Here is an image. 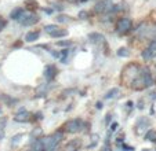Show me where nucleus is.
<instances>
[{"instance_id":"obj_15","label":"nucleus","mask_w":156,"mask_h":151,"mask_svg":"<svg viewBox=\"0 0 156 151\" xmlns=\"http://www.w3.org/2000/svg\"><path fill=\"white\" fill-rule=\"evenodd\" d=\"M145 140L156 143V131H155V129H149V131L145 133Z\"/></svg>"},{"instance_id":"obj_25","label":"nucleus","mask_w":156,"mask_h":151,"mask_svg":"<svg viewBox=\"0 0 156 151\" xmlns=\"http://www.w3.org/2000/svg\"><path fill=\"white\" fill-rule=\"evenodd\" d=\"M116 128H118V124H113V125H111V129H109V133H111V132H115L116 131Z\"/></svg>"},{"instance_id":"obj_12","label":"nucleus","mask_w":156,"mask_h":151,"mask_svg":"<svg viewBox=\"0 0 156 151\" xmlns=\"http://www.w3.org/2000/svg\"><path fill=\"white\" fill-rule=\"evenodd\" d=\"M29 151H44V146L40 139H36L35 142L30 143V150Z\"/></svg>"},{"instance_id":"obj_2","label":"nucleus","mask_w":156,"mask_h":151,"mask_svg":"<svg viewBox=\"0 0 156 151\" xmlns=\"http://www.w3.org/2000/svg\"><path fill=\"white\" fill-rule=\"evenodd\" d=\"M86 125L87 124H84L83 119L73 118V119H69V121H66L64 124V131L68 132V133H77V132L83 131V128H84Z\"/></svg>"},{"instance_id":"obj_23","label":"nucleus","mask_w":156,"mask_h":151,"mask_svg":"<svg viewBox=\"0 0 156 151\" xmlns=\"http://www.w3.org/2000/svg\"><path fill=\"white\" fill-rule=\"evenodd\" d=\"M57 44H58V45H62V47H65V45L68 47V45H71L72 44V41H58Z\"/></svg>"},{"instance_id":"obj_5","label":"nucleus","mask_w":156,"mask_h":151,"mask_svg":"<svg viewBox=\"0 0 156 151\" xmlns=\"http://www.w3.org/2000/svg\"><path fill=\"white\" fill-rule=\"evenodd\" d=\"M80 148H82V140L73 139V140H69V142L64 146L62 150L64 151H79Z\"/></svg>"},{"instance_id":"obj_11","label":"nucleus","mask_w":156,"mask_h":151,"mask_svg":"<svg viewBox=\"0 0 156 151\" xmlns=\"http://www.w3.org/2000/svg\"><path fill=\"white\" fill-rule=\"evenodd\" d=\"M24 14H25L24 8H15V10H12V11L10 12V18L14 19V21H20L21 18L24 17Z\"/></svg>"},{"instance_id":"obj_16","label":"nucleus","mask_w":156,"mask_h":151,"mask_svg":"<svg viewBox=\"0 0 156 151\" xmlns=\"http://www.w3.org/2000/svg\"><path fill=\"white\" fill-rule=\"evenodd\" d=\"M119 92H120V91H119V88H113V89H111V91H108V92H106V95H105V99L116 98Z\"/></svg>"},{"instance_id":"obj_14","label":"nucleus","mask_w":156,"mask_h":151,"mask_svg":"<svg viewBox=\"0 0 156 151\" xmlns=\"http://www.w3.org/2000/svg\"><path fill=\"white\" fill-rule=\"evenodd\" d=\"M50 36H51L53 39H61V37H65V36H68V30H65V29H57L55 32H53Z\"/></svg>"},{"instance_id":"obj_17","label":"nucleus","mask_w":156,"mask_h":151,"mask_svg":"<svg viewBox=\"0 0 156 151\" xmlns=\"http://www.w3.org/2000/svg\"><path fill=\"white\" fill-rule=\"evenodd\" d=\"M68 56H69V49H64V51H61V55H59V61L62 62V63H66V61H68Z\"/></svg>"},{"instance_id":"obj_26","label":"nucleus","mask_w":156,"mask_h":151,"mask_svg":"<svg viewBox=\"0 0 156 151\" xmlns=\"http://www.w3.org/2000/svg\"><path fill=\"white\" fill-rule=\"evenodd\" d=\"M109 119H111V114H108V116H106V119H105V122H106V124H108V122H109Z\"/></svg>"},{"instance_id":"obj_6","label":"nucleus","mask_w":156,"mask_h":151,"mask_svg":"<svg viewBox=\"0 0 156 151\" xmlns=\"http://www.w3.org/2000/svg\"><path fill=\"white\" fill-rule=\"evenodd\" d=\"M57 73H58V70H57V67L54 65H47V66L44 67V77H46L47 81H53L55 79Z\"/></svg>"},{"instance_id":"obj_22","label":"nucleus","mask_w":156,"mask_h":151,"mask_svg":"<svg viewBox=\"0 0 156 151\" xmlns=\"http://www.w3.org/2000/svg\"><path fill=\"white\" fill-rule=\"evenodd\" d=\"M148 47H149V48H152L153 51H156V37H153L152 40H151V43H149V45H148Z\"/></svg>"},{"instance_id":"obj_19","label":"nucleus","mask_w":156,"mask_h":151,"mask_svg":"<svg viewBox=\"0 0 156 151\" xmlns=\"http://www.w3.org/2000/svg\"><path fill=\"white\" fill-rule=\"evenodd\" d=\"M57 29H59V28L57 26V25H46V26H44V30H46V32H47L48 35H51L53 32H55Z\"/></svg>"},{"instance_id":"obj_9","label":"nucleus","mask_w":156,"mask_h":151,"mask_svg":"<svg viewBox=\"0 0 156 151\" xmlns=\"http://www.w3.org/2000/svg\"><path fill=\"white\" fill-rule=\"evenodd\" d=\"M88 40L91 41V43L97 44V43H104L105 37H104L101 33H90V35H88Z\"/></svg>"},{"instance_id":"obj_8","label":"nucleus","mask_w":156,"mask_h":151,"mask_svg":"<svg viewBox=\"0 0 156 151\" xmlns=\"http://www.w3.org/2000/svg\"><path fill=\"white\" fill-rule=\"evenodd\" d=\"M155 55H156V51H153V49L149 48V47L142 49V52H141V58L144 59V61H152Z\"/></svg>"},{"instance_id":"obj_3","label":"nucleus","mask_w":156,"mask_h":151,"mask_svg":"<svg viewBox=\"0 0 156 151\" xmlns=\"http://www.w3.org/2000/svg\"><path fill=\"white\" fill-rule=\"evenodd\" d=\"M40 21V18L36 14H24V17L20 19V23L22 26H32L35 23H37Z\"/></svg>"},{"instance_id":"obj_27","label":"nucleus","mask_w":156,"mask_h":151,"mask_svg":"<svg viewBox=\"0 0 156 151\" xmlns=\"http://www.w3.org/2000/svg\"><path fill=\"white\" fill-rule=\"evenodd\" d=\"M97 109H102V103H101V102L97 103Z\"/></svg>"},{"instance_id":"obj_10","label":"nucleus","mask_w":156,"mask_h":151,"mask_svg":"<svg viewBox=\"0 0 156 151\" xmlns=\"http://www.w3.org/2000/svg\"><path fill=\"white\" fill-rule=\"evenodd\" d=\"M39 36H40L39 30H32V32L25 35V41H27V43H33V41H36L39 39Z\"/></svg>"},{"instance_id":"obj_21","label":"nucleus","mask_w":156,"mask_h":151,"mask_svg":"<svg viewBox=\"0 0 156 151\" xmlns=\"http://www.w3.org/2000/svg\"><path fill=\"white\" fill-rule=\"evenodd\" d=\"M57 22L66 23V22H69V17H66V15H58V17H57Z\"/></svg>"},{"instance_id":"obj_18","label":"nucleus","mask_w":156,"mask_h":151,"mask_svg":"<svg viewBox=\"0 0 156 151\" xmlns=\"http://www.w3.org/2000/svg\"><path fill=\"white\" fill-rule=\"evenodd\" d=\"M129 55H130V52L126 47H122V48L118 49V56H124V58H127Z\"/></svg>"},{"instance_id":"obj_24","label":"nucleus","mask_w":156,"mask_h":151,"mask_svg":"<svg viewBox=\"0 0 156 151\" xmlns=\"http://www.w3.org/2000/svg\"><path fill=\"white\" fill-rule=\"evenodd\" d=\"M86 17H87V12H86V11H80L79 12V18H82V19H86Z\"/></svg>"},{"instance_id":"obj_1","label":"nucleus","mask_w":156,"mask_h":151,"mask_svg":"<svg viewBox=\"0 0 156 151\" xmlns=\"http://www.w3.org/2000/svg\"><path fill=\"white\" fill-rule=\"evenodd\" d=\"M115 30L118 35L120 36H126L127 33H130L133 30V21L127 17H122L118 19L115 25Z\"/></svg>"},{"instance_id":"obj_13","label":"nucleus","mask_w":156,"mask_h":151,"mask_svg":"<svg viewBox=\"0 0 156 151\" xmlns=\"http://www.w3.org/2000/svg\"><path fill=\"white\" fill-rule=\"evenodd\" d=\"M147 126H149V119L141 118L137 124V133H141V129H147Z\"/></svg>"},{"instance_id":"obj_20","label":"nucleus","mask_w":156,"mask_h":151,"mask_svg":"<svg viewBox=\"0 0 156 151\" xmlns=\"http://www.w3.org/2000/svg\"><path fill=\"white\" fill-rule=\"evenodd\" d=\"M24 137V135L22 133H18V135H15V136H12V140H11V144L12 146H17L18 143L21 142V139Z\"/></svg>"},{"instance_id":"obj_4","label":"nucleus","mask_w":156,"mask_h":151,"mask_svg":"<svg viewBox=\"0 0 156 151\" xmlns=\"http://www.w3.org/2000/svg\"><path fill=\"white\" fill-rule=\"evenodd\" d=\"M111 6H112V3H111L109 0H101V2H98L94 6V11L97 12V14H104V12L109 11Z\"/></svg>"},{"instance_id":"obj_7","label":"nucleus","mask_w":156,"mask_h":151,"mask_svg":"<svg viewBox=\"0 0 156 151\" xmlns=\"http://www.w3.org/2000/svg\"><path fill=\"white\" fill-rule=\"evenodd\" d=\"M30 119H32V114L27 110H21L20 113H17L14 117L15 122H25V124H27V122H29Z\"/></svg>"},{"instance_id":"obj_28","label":"nucleus","mask_w":156,"mask_h":151,"mask_svg":"<svg viewBox=\"0 0 156 151\" xmlns=\"http://www.w3.org/2000/svg\"><path fill=\"white\" fill-rule=\"evenodd\" d=\"M80 2H82V3H84V2H88V0H80Z\"/></svg>"}]
</instances>
